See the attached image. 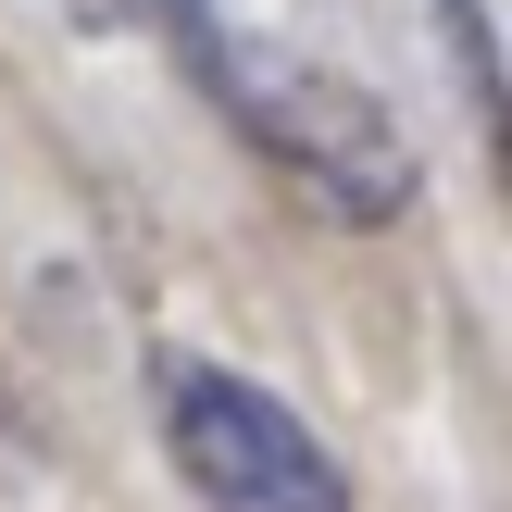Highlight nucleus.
<instances>
[{
    "label": "nucleus",
    "instance_id": "nucleus-1",
    "mask_svg": "<svg viewBox=\"0 0 512 512\" xmlns=\"http://www.w3.org/2000/svg\"><path fill=\"white\" fill-rule=\"evenodd\" d=\"M188 75L225 100V125H238V138L263 150V163L288 175L325 225H388V213H413V150H400V125L375 113L350 75L288 63V50L238 38V25H225Z\"/></svg>",
    "mask_w": 512,
    "mask_h": 512
},
{
    "label": "nucleus",
    "instance_id": "nucleus-2",
    "mask_svg": "<svg viewBox=\"0 0 512 512\" xmlns=\"http://www.w3.org/2000/svg\"><path fill=\"white\" fill-rule=\"evenodd\" d=\"M150 400H163V450L200 488V512H350L338 450H325L288 400H263L250 375L200 363V350H163Z\"/></svg>",
    "mask_w": 512,
    "mask_h": 512
},
{
    "label": "nucleus",
    "instance_id": "nucleus-3",
    "mask_svg": "<svg viewBox=\"0 0 512 512\" xmlns=\"http://www.w3.org/2000/svg\"><path fill=\"white\" fill-rule=\"evenodd\" d=\"M425 13H438L450 63H463V100L500 125V150H512V63H500V25H488V0H425Z\"/></svg>",
    "mask_w": 512,
    "mask_h": 512
}]
</instances>
